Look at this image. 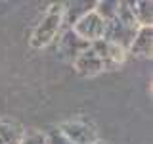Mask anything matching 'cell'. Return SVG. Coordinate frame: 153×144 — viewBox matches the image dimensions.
Returning a JSON list of instances; mask_svg holds the SVG:
<instances>
[{"instance_id": "6da1fadb", "label": "cell", "mask_w": 153, "mask_h": 144, "mask_svg": "<svg viewBox=\"0 0 153 144\" xmlns=\"http://www.w3.org/2000/svg\"><path fill=\"white\" fill-rule=\"evenodd\" d=\"M138 23L134 19L130 2H119L117 16L109 21H105V31H103V40H109L113 44L121 46L123 50H128L134 35L138 31Z\"/></svg>"}, {"instance_id": "7a4b0ae2", "label": "cell", "mask_w": 153, "mask_h": 144, "mask_svg": "<svg viewBox=\"0 0 153 144\" xmlns=\"http://www.w3.org/2000/svg\"><path fill=\"white\" fill-rule=\"evenodd\" d=\"M63 8H65L63 2L50 4L44 17L38 21L35 31L31 33L29 44L33 48H46L48 44H52L56 40V37L59 35L61 27H63Z\"/></svg>"}, {"instance_id": "3957f363", "label": "cell", "mask_w": 153, "mask_h": 144, "mask_svg": "<svg viewBox=\"0 0 153 144\" xmlns=\"http://www.w3.org/2000/svg\"><path fill=\"white\" fill-rule=\"evenodd\" d=\"M71 31H73L75 35L80 38V40H84V42H88V44H92V42L100 40V38H103L105 21L92 10V12L84 14V16L80 17L73 27H71Z\"/></svg>"}, {"instance_id": "277c9868", "label": "cell", "mask_w": 153, "mask_h": 144, "mask_svg": "<svg viewBox=\"0 0 153 144\" xmlns=\"http://www.w3.org/2000/svg\"><path fill=\"white\" fill-rule=\"evenodd\" d=\"M90 48L98 54V58L102 60V65H103V71H113L117 67H121L126 60V50H123L121 46L113 44L109 40H96L90 44Z\"/></svg>"}, {"instance_id": "5b68a950", "label": "cell", "mask_w": 153, "mask_h": 144, "mask_svg": "<svg viewBox=\"0 0 153 144\" xmlns=\"http://www.w3.org/2000/svg\"><path fill=\"white\" fill-rule=\"evenodd\" d=\"M57 129H59L73 144H96L98 142V133H96V129L92 125L84 123V121H65Z\"/></svg>"}, {"instance_id": "8992f818", "label": "cell", "mask_w": 153, "mask_h": 144, "mask_svg": "<svg viewBox=\"0 0 153 144\" xmlns=\"http://www.w3.org/2000/svg\"><path fill=\"white\" fill-rule=\"evenodd\" d=\"M73 67L80 77H94V75H98V73L103 71L102 60H100L98 54H96L90 46L86 48V50H82L73 60Z\"/></svg>"}, {"instance_id": "52a82bcc", "label": "cell", "mask_w": 153, "mask_h": 144, "mask_svg": "<svg viewBox=\"0 0 153 144\" xmlns=\"http://www.w3.org/2000/svg\"><path fill=\"white\" fill-rule=\"evenodd\" d=\"M151 50H153V29L138 27L130 46H128V52L140 58H151Z\"/></svg>"}, {"instance_id": "ba28073f", "label": "cell", "mask_w": 153, "mask_h": 144, "mask_svg": "<svg viewBox=\"0 0 153 144\" xmlns=\"http://www.w3.org/2000/svg\"><path fill=\"white\" fill-rule=\"evenodd\" d=\"M90 44L88 42H84V40H80L79 37L75 35L71 29H67V31L61 35V38H59V56L61 58H65V60H69V62H73L76 56L80 54L82 50H86Z\"/></svg>"}, {"instance_id": "9c48e42d", "label": "cell", "mask_w": 153, "mask_h": 144, "mask_svg": "<svg viewBox=\"0 0 153 144\" xmlns=\"http://www.w3.org/2000/svg\"><path fill=\"white\" fill-rule=\"evenodd\" d=\"M23 133H25V129L21 123L0 119V144H21Z\"/></svg>"}, {"instance_id": "30bf717a", "label": "cell", "mask_w": 153, "mask_h": 144, "mask_svg": "<svg viewBox=\"0 0 153 144\" xmlns=\"http://www.w3.org/2000/svg\"><path fill=\"white\" fill-rule=\"evenodd\" d=\"M94 4L96 2H71V4H65L67 8H63V25H67V29H71L84 14L92 12Z\"/></svg>"}, {"instance_id": "8fae6325", "label": "cell", "mask_w": 153, "mask_h": 144, "mask_svg": "<svg viewBox=\"0 0 153 144\" xmlns=\"http://www.w3.org/2000/svg\"><path fill=\"white\" fill-rule=\"evenodd\" d=\"M134 19L140 27H151L153 23V2L151 0H138V2H130Z\"/></svg>"}, {"instance_id": "7c38bea8", "label": "cell", "mask_w": 153, "mask_h": 144, "mask_svg": "<svg viewBox=\"0 0 153 144\" xmlns=\"http://www.w3.org/2000/svg\"><path fill=\"white\" fill-rule=\"evenodd\" d=\"M119 10V0H100V2L94 4V12L98 14L103 21H109L117 16Z\"/></svg>"}, {"instance_id": "4fadbf2b", "label": "cell", "mask_w": 153, "mask_h": 144, "mask_svg": "<svg viewBox=\"0 0 153 144\" xmlns=\"http://www.w3.org/2000/svg\"><path fill=\"white\" fill-rule=\"evenodd\" d=\"M21 144H46V134L38 129H25Z\"/></svg>"}, {"instance_id": "5bb4252c", "label": "cell", "mask_w": 153, "mask_h": 144, "mask_svg": "<svg viewBox=\"0 0 153 144\" xmlns=\"http://www.w3.org/2000/svg\"><path fill=\"white\" fill-rule=\"evenodd\" d=\"M46 144H73V142H71L59 129H52V131L46 134Z\"/></svg>"}]
</instances>
